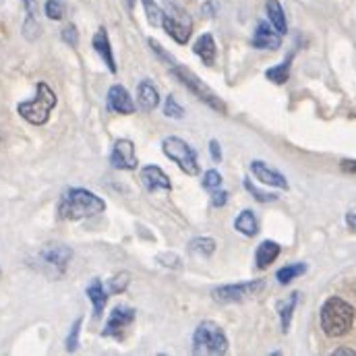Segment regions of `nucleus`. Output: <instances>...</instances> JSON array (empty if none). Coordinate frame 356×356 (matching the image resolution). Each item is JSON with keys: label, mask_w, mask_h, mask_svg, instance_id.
<instances>
[{"label": "nucleus", "mask_w": 356, "mask_h": 356, "mask_svg": "<svg viewBox=\"0 0 356 356\" xmlns=\"http://www.w3.org/2000/svg\"><path fill=\"white\" fill-rule=\"evenodd\" d=\"M209 154H211L213 162H222V149H220V143L216 139L209 141Z\"/></svg>", "instance_id": "nucleus-37"}, {"label": "nucleus", "mask_w": 356, "mask_h": 356, "mask_svg": "<svg viewBox=\"0 0 356 356\" xmlns=\"http://www.w3.org/2000/svg\"><path fill=\"white\" fill-rule=\"evenodd\" d=\"M137 104L145 110V112H152L160 106V93L158 89L154 88L152 81H141L139 88H137Z\"/></svg>", "instance_id": "nucleus-18"}, {"label": "nucleus", "mask_w": 356, "mask_h": 356, "mask_svg": "<svg viewBox=\"0 0 356 356\" xmlns=\"http://www.w3.org/2000/svg\"><path fill=\"white\" fill-rule=\"evenodd\" d=\"M290 63H292V56H288L284 63H280L277 67H271L266 71V77L275 83V86H284L288 79H290Z\"/></svg>", "instance_id": "nucleus-24"}, {"label": "nucleus", "mask_w": 356, "mask_h": 356, "mask_svg": "<svg viewBox=\"0 0 356 356\" xmlns=\"http://www.w3.org/2000/svg\"><path fill=\"white\" fill-rule=\"evenodd\" d=\"M170 73H172L178 81L188 89L191 93H195V97H199L205 106H209L211 110H216V112H220V114H226V104L222 102V97H218V93L207 88L193 71H188L186 67H182L180 63H177L175 67H170Z\"/></svg>", "instance_id": "nucleus-5"}, {"label": "nucleus", "mask_w": 356, "mask_h": 356, "mask_svg": "<svg viewBox=\"0 0 356 356\" xmlns=\"http://www.w3.org/2000/svg\"><path fill=\"white\" fill-rule=\"evenodd\" d=\"M298 296H300V294H298V292H294V294H290L288 298L277 300V305H275V311H277V315H280L282 332H284V334L290 330V321H292L294 309H296V305H298Z\"/></svg>", "instance_id": "nucleus-21"}, {"label": "nucleus", "mask_w": 356, "mask_h": 356, "mask_svg": "<svg viewBox=\"0 0 356 356\" xmlns=\"http://www.w3.org/2000/svg\"><path fill=\"white\" fill-rule=\"evenodd\" d=\"M201 184H203V188H207V191H216V188L222 186V175H220L218 170H207V172L203 175Z\"/></svg>", "instance_id": "nucleus-33"}, {"label": "nucleus", "mask_w": 356, "mask_h": 356, "mask_svg": "<svg viewBox=\"0 0 356 356\" xmlns=\"http://www.w3.org/2000/svg\"><path fill=\"white\" fill-rule=\"evenodd\" d=\"M253 46L259 48V50H277V48L282 46V33H277V29H275L271 23L261 21V23L255 27Z\"/></svg>", "instance_id": "nucleus-13"}, {"label": "nucleus", "mask_w": 356, "mask_h": 356, "mask_svg": "<svg viewBox=\"0 0 356 356\" xmlns=\"http://www.w3.org/2000/svg\"><path fill=\"white\" fill-rule=\"evenodd\" d=\"M203 13H205L207 17H213V4H209V2H207V4L203 6Z\"/></svg>", "instance_id": "nucleus-41"}, {"label": "nucleus", "mask_w": 356, "mask_h": 356, "mask_svg": "<svg viewBox=\"0 0 356 356\" xmlns=\"http://www.w3.org/2000/svg\"><path fill=\"white\" fill-rule=\"evenodd\" d=\"M266 282L264 280H249V282H238V284H224L211 290V298L216 302L228 305V302H243L247 298L257 296L264 292Z\"/></svg>", "instance_id": "nucleus-8"}, {"label": "nucleus", "mask_w": 356, "mask_h": 356, "mask_svg": "<svg viewBox=\"0 0 356 356\" xmlns=\"http://www.w3.org/2000/svg\"><path fill=\"white\" fill-rule=\"evenodd\" d=\"M280 253H282V247H280L277 243H273V241H264V243L257 247L255 264H257L259 269H266V267H269L275 259H277Z\"/></svg>", "instance_id": "nucleus-22"}, {"label": "nucleus", "mask_w": 356, "mask_h": 356, "mask_svg": "<svg viewBox=\"0 0 356 356\" xmlns=\"http://www.w3.org/2000/svg\"><path fill=\"white\" fill-rule=\"evenodd\" d=\"M307 271V266L305 264H290V266H284L277 269V273H275V280L280 282V284H290L292 280H296L298 275H302Z\"/></svg>", "instance_id": "nucleus-25"}, {"label": "nucleus", "mask_w": 356, "mask_h": 356, "mask_svg": "<svg viewBox=\"0 0 356 356\" xmlns=\"http://www.w3.org/2000/svg\"><path fill=\"white\" fill-rule=\"evenodd\" d=\"M245 188L251 193V197L255 199V201H259V203H269V201H275L277 199V195H273V193H264V191H259L249 178H245Z\"/></svg>", "instance_id": "nucleus-29"}, {"label": "nucleus", "mask_w": 356, "mask_h": 356, "mask_svg": "<svg viewBox=\"0 0 356 356\" xmlns=\"http://www.w3.org/2000/svg\"><path fill=\"white\" fill-rule=\"evenodd\" d=\"M56 104H58L56 93L50 89L48 83L40 81V83L35 86V97L29 99V102H21V104L17 106V112H19V116H21L23 120H27L29 124L42 127V124L48 122L50 112L56 108Z\"/></svg>", "instance_id": "nucleus-3"}, {"label": "nucleus", "mask_w": 356, "mask_h": 356, "mask_svg": "<svg viewBox=\"0 0 356 356\" xmlns=\"http://www.w3.org/2000/svg\"><path fill=\"white\" fill-rule=\"evenodd\" d=\"M162 149L164 154L178 164V168L186 175V177H199L201 175V166L197 162V152L180 137H166L162 141Z\"/></svg>", "instance_id": "nucleus-6"}, {"label": "nucleus", "mask_w": 356, "mask_h": 356, "mask_svg": "<svg viewBox=\"0 0 356 356\" xmlns=\"http://www.w3.org/2000/svg\"><path fill=\"white\" fill-rule=\"evenodd\" d=\"M346 226L353 230V232H356V213L355 211H350V213H346Z\"/></svg>", "instance_id": "nucleus-39"}, {"label": "nucleus", "mask_w": 356, "mask_h": 356, "mask_svg": "<svg viewBox=\"0 0 356 356\" xmlns=\"http://www.w3.org/2000/svg\"><path fill=\"white\" fill-rule=\"evenodd\" d=\"M143 8H145V17L149 21V25L154 27H162L164 23V8L156 2V0H141Z\"/></svg>", "instance_id": "nucleus-27"}, {"label": "nucleus", "mask_w": 356, "mask_h": 356, "mask_svg": "<svg viewBox=\"0 0 356 356\" xmlns=\"http://www.w3.org/2000/svg\"><path fill=\"white\" fill-rule=\"evenodd\" d=\"M234 228H236L241 234H245V236H257V232H259V222H257V218H255V213H253L251 209H245V211H241L238 218L234 220Z\"/></svg>", "instance_id": "nucleus-23"}, {"label": "nucleus", "mask_w": 356, "mask_h": 356, "mask_svg": "<svg viewBox=\"0 0 356 356\" xmlns=\"http://www.w3.org/2000/svg\"><path fill=\"white\" fill-rule=\"evenodd\" d=\"M133 321H135V309L124 307V305H118V307L112 309V313H110V317H108V321H106V325H104L102 336H104V338H120L122 332H124Z\"/></svg>", "instance_id": "nucleus-9"}, {"label": "nucleus", "mask_w": 356, "mask_h": 356, "mask_svg": "<svg viewBox=\"0 0 356 356\" xmlns=\"http://www.w3.org/2000/svg\"><path fill=\"white\" fill-rule=\"evenodd\" d=\"M162 27L166 29V33L177 44L184 46L188 42L191 33H193V19H191V15L182 6H178L175 2H168L166 8H164V23H162Z\"/></svg>", "instance_id": "nucleus-7"}, {"label": "nucleus", "mask_w": 356, "mask_h": 356, "mask_svg": "<svg viewBox=\"0 0 356 356\" xmlns=\"http://www.w3.org/2000/svg\"><path fill=\"white\" fill-rule=\"evenodd\" d=\"M226 203H228V193L226 191H220V188L211 191V205L213 207H224Z\"/></svg>", "instance_id": "nucleus-36"}, {"label": "nucleus", "mask_w": 356, "mask_h": 356, "mask_svg": "<svg viewBox=\"0 0 356 356\" xmlns=\"http://www.w3.org/2000/svg\"><path fill=\"white\" fill-rule=\"evenodd\" d=\"M342 170H346V172H353V175H356V162H355V160H342Z\"/></svg>", "instance_id": "nucleus-38"}, {"label": "nucleus", "mask_w": 356, "mask_h": 356, "mask_svg": "<svg viewBox=\"0 0 356 356\" xmlns=\"http://www.w3.org/2000/svg\"><path fill=\"white\" fill-rule=\"evenodd\" d=\"M267 17H269V23L277 29V33L286 35L288 33V21H286V13H284V6L280 0H267L266 2Z\"/></svg>", "instance_id": "nucleus-20"}, {"label": "nucleus", "mask_w": 356, "mask_h": 356, "mask_svg": "<svg viewBox=\"0 0 356 356\" xmlns=\"http://www.w3.org/2000/svg\"><path fill=\"white\" fill-rule=\"evenodd\" d=\"M110 164L116 170H135L137 168V154L131 139H116L110 154Z\"/></svg>", "instance_id": "nucleus-10"}, {"label": "nucleus", "mask_w": 356, "mask_h": 356, "mask_svg": "<svg viewBox=\"0 0 356 356\" xmlns=\"http://www.w3.org/2000/svg\"><path fill=\"white\" fill-rule=\"evenodd\" d=\"M131 284V273L129 271H118L110 282H108V292L110 294H120L129 288Z\"/></svg>", "instance_id": "nucleus-28"}, {"label": "nucleus", "mask_w": 356, "mask_h": 356, "mask_svg": "<svg viewBox=\"0 0 356 356\" xmlns=\"http://www.w3.org/2000/svg\"><path fill=\"white\" fill-rule=\"evenodd\" d=\"M108 110L116 114H135L137 106L122 86H112L108 89Z\"/></svg>", "instance_id": "nucleus-12"}, {"label": "nucleus", "mask_w": 356, "mask_h": 356, "mask_svg": "<svg viewBox=\"0 0 356 356\" xmlns=\"http://www.w3.org/2000/svg\"><path fill=\"white\" fill-rule=\"evenodd\" d=\"M193 52L205 63V65H213L216 63V54H218V50H216V40H213V35L211 33H203V35H199L197 38V42H195V46H193Z\"/></svg>", "instance_id": "nucleus-17"}, {"label": "nucleus", "mask_w": 356, "mask_h": 356, "mask_svg": "<svg viewBox=\"0 0 356 356\" xmlns=\"http://www.w3.org/2000/svg\"><path fill=\"white\" fill-rule=\"evenodd\" d=\"M81 323H83V319L79 317V319L73 323V327H71V334H69V338H67V350H69V353H75V350H77V346H79V332H81Z\"/></svg>", "instance_id": "nucleus-32"}, {"label": "nucleus", "mask_w": 356, "mask_h": 356, "mask_svg": "<svg viewBox=\"0 0 356 356\" xmlns=\"http://www.w3.org/2000/svg\"><path fill=\"white\" fill-rule=\"evenodd\" d=\"M342 355H350L355 356L356 353L353 348H338V350H334V356H342Z\"/></svg>", "instance_id": "nucleus-40"}, {"label": "nucleus", "mask_w": 356, "mask_h": 356, "mask_svg": "<svg viewBox=\"0 0 356 356\" xmlns=\"http://www.w3.org/2000/svg\"><path fill=\"white\" fill-rule=\"evenodd\" d=\"M141 182H143V186H145L149 193H156V191H170V188H172V182H170L168 175H166L162 168L154 166V164H149V166H145V168L141 170Z\"/></svg>", "instance_id": "nucleus-15"}, {"label": "nucleus", "mask_w": 356, "mask_h": 356, "mask_svg": "<svg viewBox=\"0 0 356 356\" xmlns=\"http://www.w3.org/2000/svg\"><path fill=\"white\" fill-rule=\"evenodd\" d=\"M135 4V0H129V6H133Z\"/></svg>", "instance_id": "nucleus-42"}, {"label": "nucleus", "mask_w": 356, "mask_h": 356, "mask_svg": "<svg viewBox=\"0 0 356 356\" xmlns=\"http://www.w3.org/2000/svg\"><path fill=\"white\" fill-rule=\"evenodd\" d=\"M251 172L253 177L257 178L261 184L267 186H275V188H282V191H288V180L282 172L273 170L271 166H267L266 162H259V160H253L251 162Z\"/></svg>", "instance_id": "nucleus-14"}, {"label": "nucleus", "mask_w": 356, "mask_h": 356, "mask_svg": "<svg viewBox=\"0 0 356 356\" xmlns=\"http://www.w3.org/2000/svg\"><path fill=\"white\" fill-rule=\"evenodd\" d=\"M60 35H63V42H65V44H69L71 48H75V46H77V42H79V33H77V27H75L73 23H69V25L63 29V33H60Z\"/></svg>", "instance_id": "nucleus-34"}, {"label": "nucleus", "mask_w": 356, "mask_h": 356, "mask_svg": "<svg viewBox=\"0 0 356 356\" xmlns=\"http://www.w3.org/2000/svg\"><path fill=\"white\" fill-rule=\"evenodd\" d=\"M230 348L224 330L216 321H201L193 334V355H226Z\"/></svg>", "instance_id": "nucleus-4"}, {"label": "nucleus", "mask_w": 356, "mask_h": 356, "mask_svg": "<svg viewBox=\"0 0 356 356\" xmlns=\"http://www.w3.org/2000/svg\"><path fill=\"white\" fill-rule=\"evenodd\" d=\"M164 114L168 118H182L184 116V108L175 99V95H168L166 97V102H164Z\"/></svg>", "instance_id": "nucleus-31"}, {"label": "nucleus", "mask_w": 356, "mask_h": 356, "mask_svg": "<svg viewBox=\"0 0 356 356\" xmlns=\"http://www.w3.org/2000/svg\"><path fill=\"white\" fill-rule=\"evenodd\" d=\"M149 46H152V50H154L160 58H164L170 67H175V65H177V60H175V58H172V56H170V54H168V52H166L158 42H156V40H152V38H149Z\"/></svg>", "instance_id": "nucleus-35"}, {"label": "nucleus", "mask_w": 356, "mask_h": 356, "mask_svg": "<svg viewBox=\"0 0 356 356\" xmlns=\"http://www.w3.org/2000/svg\"><path fill=\"white\" fill-rule=\"evenodd\" d=\"M46 17L52 19V21H60L65 17V4L60 0H46Z\"/></svg>", "instance_id": "nucleus-30"}, {"label": "nucleus", "mask_w": 356, "mask_h": 356, "mask_svg": "<svg viewBox=\"0 0 356 356\" xmlns=\"http://www.w3.org/2000/svg\"><path fill=\"white\" fill-rule=\"evenodd\" d=\"M40 259H42V264L52 267L56 273H63L73 259V251L65 245H50L40 251Z\"/></svg>", "instance_id": "nucleus-11"}, {"label": "nucleus", "mask_w": 356, "mask_h": 356, "mask_svg": "<svg viewBox=\"0 0 356 356\" xmlns=\"http://www.w3.org/2000/svg\"><path fill=\"white\" fill-rule=\"evenodd\" d=\"M108 290H104V284L95 277V280H91V284L88 286V296L89 300H91V305H93V315H95V319L97 317H102V313H104V307H106V302H108Z\"/></svg>", "instance_id": "nucleus-19"}, {"label": "nucleus", "mask_w": 356, "mask_h": 356, "mask_svg": "<svg viewBox=\"0 0 356 356\" xmlns=\"http://www.w3.org/2000/svg\"><path fill=\"white\" fill-rule=\"evenodd\" d=\"M104 209H106V203H104L102 197H97L95 193H91L88 188L73 186V188H67L60 195L56 211H58L60 220L77 222V220L93 218V216L102 213Z\"/></svg>", "instance_id": "nucleus-1"}, {"label": "nucleus", "mask_w": 356, "mask_h": 356, "mask_svg": "<svg viewBox=\"0 0 356 356\" xmlns=\"http://www.w3.org/2000/svg\"><path fill=\"white\" fill-rule=\"evenodd\" d=\"M355 307L340 296H330L319 311V323L327 338L346 336L355 325Z\"/></svg>", "instance_id": "nucleus-2"}, {"label": "nucleus", "mask_w": 356, "mask_h": 356, "mask_svg": "<svg viewBox=\"0 0 356 356\" xmlns=\"http://www.w3.org/2000/svg\"><path fill=\"white\" fill-rule=\"evenodd\" d=\"M188 251L191 253H199L203 257H209L216 251V241L213 238H207V236H197V238H193L188 243Z\"/></svg>", "instance_id": "nucleus-26"}, {"label": "nucleus", "mask_w": 356, "mask_h": 356, "mask_svg": "<svg viewBox=\"0 0 356 356\" xmlns=\"http://www.w3.org/2000/svg\"><path fill=\"white\" fill-rule=\"evenodd\" d=\"M91 46L93 50L99 54V58L104 60V65L108 67V71L114 75L116 73V60H114V54H112V46H110V40H108V31L104 27H99L91 40Z\"/></svg>", "instance_id": "nucleus-16"}]
</instances>
